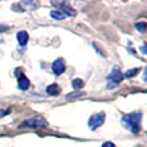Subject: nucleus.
I'll use <instances>...</instances> for the list:
<instances>
[{
	"label": "nucleus",
	"instance_id": "nucleus-1",
	"mask_svg": "<svg viewBox=\"0 0 147 147\" xmlns=\"http://www.w3.org/2000/svg\"><path fill=\"white\" fill-rule=\"evenodd\" d=\"M141 119H142V115H141L140 112L125 115V116L121 117V124L124 128H127V129H129L132 133L137 134L141 130Z\"/></svg>",
	"mask_w": 147,
	"mask_h": 147
},
{
	"label": "nucleus",
	"instance_id": "nucleus-2",
	"mask_svg": "<svg viewBox=\"0 0 147 147\" xmlns=\"http://www.w3.org/2000/svg\"><path fill=\"white\" fill-rule=\"evenodd\" d=\"M123 78H124V75H123V72L120 71L119 67H114L111 74H110L109 78H107V80H109L107 89H112V88H115V86H117L119 83H121Z\"/></svg>",
	"mask_w": 147,
	"mask_h": 147
},
{
	"label": "nucleus",
	"instance_id": "nucleus-3",
	"mask_svg": "<svg viewBox=\"0 0 147 147\" xmlns=\"http://www.w3.org/2000/svg\"><path fill=\"white\" fill-rule=\"evenodd\" d=\"M105 117H106V115H105L103 112H98V114H96V115H92L89 121H88L89 129L90 130L98 129V128L105 123Z\"/></svg>",
	"mask_w": 147,
	"mask_h": 147
},
{
	"label": "nucleus",
	"instance_id": "nucleus-4",
	"mask_svg": "<svg viewBox=\"0 0 147 147\" xmlns=\"http://www.w3.org/2000/svg\"><path fill=\"white\" fill-rule=\"evenodd\" d=\"M21 127H28V128H39V127H47V120L41 116L31 117L28 120H25Z\"/></svg>",
	"mask_w": 147,
	"mask_h": 147
},
{
	"label": "nucleus",
	"instance_id": "nucleus-5",
	"mask_svg": "<svg viewBox=\"0 0 147 147\" xmlns=\"http://www.w3.org/2000/svg\"><path fill=\"white\" fill-rule=\"evenodd\" d=\"M65 69H66V65H65V61L62 58H58L52 63V71L56 76H59L61 74L65 72Z\"/></svg>",
	"mask_w": 147,
	"mask_h": 147
},
{
	"label": "nucleus",
	"instance_id": "nucleus-6",
	"mask_svg": "<svg viewBox=\"0 0 147 147\" xmlns=\"http://www.w3.org/2000/svg\"><path fill=\"white\" fill-rule=\"evenodd\" d=\"M18 76V89L21 90H27L30 88V80L26 78L23 74H17Z\"/></svg>",
	"mask_w": 147,
	"mask_h": 147
},
{
	"label": "nucleus",
	"instance_id": "nucleus-7",
	"mask_svg": "<svg viewBox=\"0 0 147 147\" xmlns=\"http://www.w3.org/2000/svg\"><path fill=\"white\" fill-rule=\"evenodd\" d=\"M17 41L20 45H26L28 41V34L26 31H20L17 34Z\"/></svg>",
	"mask_w": 147,
	"mask_h": 147
},
{
	"label": "nucleus",
	"instance_id": "nucleus-8",
	"mask_svg": "<svg viewBox=\"0 0 147 147\" xmlns=\"http://www.w3.org/2000/svg\"><path fill=\"white\" fill-rule=\"evenodd\" d=\"M58 7H61V10L65 13L66 16H75L76 13H75V10L72 9L71 7H70L67 3H61V4H57Z\"/></svg>",
	"mask_w": 147,
	"mask_h": 147
},
{
	"label": "nucleus",
	"instance_id": "nucleus-9",
	"mask_svg": "<svg viewBox=\"0 0 147 147\" xmlns=\"http://www.w3.org/2000/svg\"><path fill=\"white\" fill-rule=\"evenodd\" d=\"M51 17L54 18V20L61 21V20H65L67 16L65 14V13L62 12L61 9H53V10H51Z\"/></svg>",
	"mask_w": 147,
	"mask_h": 147
},
{
	"label": "nucleus",
	"instance_id": "nucleus-10",
	"mask_svg": "<svg viewBox=\"0 0 147 147\" xmlns=\"http://www.w3.org/2000/svg\"><path fill=\"white\" fill-rule=\"evenodd\" d=\"M47 93H48L49 96H58V94L61 93V88H59L57 84H52V85H49L48 88H47Z\"/></svg>",
	"mask_w": 147,
	"mask_h": 147
},
{
	"label": "nucleus",
	"instance_id": "nucleus-11",
	"mask_svg": "<svg viewBox=\"0 0 147 147\" xmlns=\"http://www.w3.org/2000/svg\"><path fill=\"white\" fill-rule=\"evenodd\" d=\"M72 86L75 89H81L84 86V81L81 79H74L72 80Z\"/></svg>",
	"mask_w": 147,
	"mask_h": 147
},
{
	"label": "nucleus",
	"instance_id": "nucleus-12",
	"mask_svg": "<svg viewBox=\"0 0 147 147\" xmlns=\"http://www.w3.org/2000/svg\"><path fill=\"white\" fill-rule=\"evenodd\" d=\"M146 26H147V23L145 22V21L136 23V27H137V30L140 31V32H145V31H146Z\"/></svg>",
	"mask_w": 147,
	"mask_h": 147
},
{
	"label": "nucleus",
	"instance_id": "nucleus-13",
	"mask_svg": "<svg viewBox=\"0 0 147 147\" xmlns=\"http://www.w3.org/2000/svg\"><path fill=\"white\" fill-rule=\"evenodd\" d=\"M138 71H140V69H132V70H129V71H127L125 76H127V78H133V76L137 75Z\"/></svg>",
	"mask_w": 147,
	"mask_h": 147
},
{
	"label": "nucleus",
	"instance_id": "nucleus-14",
	"mask_svg": "<svg viewBox=\"0 0 147 147\" xmlns=\"http://www.w3.org/2000/svg\"><path fill=\"white\" fill-rule=\"evenodd\" d=\"M102 147H115V145L112 142H105L103 145H102Z\"/></svg>",
	"mask_w": 147,
	"mask_h": 147
},
{
	"label": "nucleus",
	"instance_id": "nucleus-15",
	"mask_svg": "<svg viewBox=\"0 0 147 147\" xmlns=\"http://www.w3.org/2000/svg\"><path fill=\"white\" fill-rule=\"evenodd\" d=\"M8 112H9V111H4V110H0V117L5 116V115H7Z\"/></svg>",
	"mask_w": 147,
	"mask_h": 147
},
{
	"label": "nucleus",
	"instance_id": "nucleus-16",
	"mask_svg": "<svg viewBox=\"0 0 147 147\" xmlns=\"http://www.w3.org/2000/svg\"><path fill=\"white\" fill-rule=\"evenodd\" d=\"M141 52H142L143 54L147 53V52H146V45H142V47H141Z\"/></svg>",
	"mask_w": 147,
	"mask_h": 147
},
{
	"label": "nucleus",
	"instance_id": "nucleus-17",
	"mask_svg": "<svg viewBox=\"0 0 147 147\" xmlns=\"http://www.w3.org/2000/svg\"><path fill=\"white\" fill-rule=\"evenodd\" d=\"M4 30H8V26H3V25H0V32H1V31H4Z\"/></svg>",
	"mask_w": 147,
	"mask_h": 147
},
{
	"label": "nucleus",
	"instance_id": "nucleus-18",
	"mask_svg": "<svg viewBox=\"0 0 147 147\" xmlns=\"http://www.w3.org/2000/svg\"><path fill=\"white\" fill-rule=\"evenodd\" d=\"M81 96H84V94H83V93H80V94H75V97H81ZM67 98H72V96H70V94H69V96H67Z\"/></svg>",
	"mask_w": 147,
	"mask_h": 147
}]
</instances>
